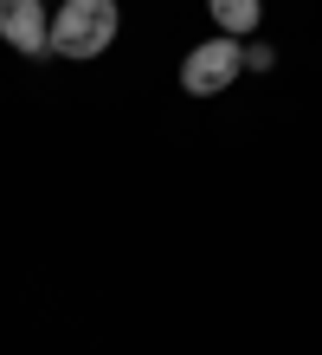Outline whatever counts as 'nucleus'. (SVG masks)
<instances>
[{"label":"nucleus","instance_id":"1","mask_svg":"<svg viewBox=\"0 0 322 355\" xmlns=\"http://www.w3.org/2000/svg\"><path fill=\"white\" fill-rule=\"evenodd\" d=\"M123 26V13H116V0H58V13H52V58H97V52H110V39Z\"/></svg>","mask_w":322,"mask_h":355},{"label":"nucleus","instance_id":"2","mask_svg":"<svg viewBox=\"0 0 322 355\" xmlns=\"http://www.w3.org/2000/svg\"><path fill=\"white\" fill-rule=\"evenodd\" d=\"M239 71H245V46L232 33H220V39H206V46H193L181 58V91L187 97H220Z\"/></svg>","mask_w":322,"mask_h":355},{"label":"nucleus","instance_id":"3","mask_svg":"<svg viewBox=\"0 0 322 355\" xmlns=\"http://www.w3.org/2000/svg\"><path fill=\"white\" fill-rule=\"evenodd\" d=\"M0 39L26 58H52V19H46V0H0Z\"/></svg>","mask_w":322,"mask_h":355},{"label":"nucleus","instance_id":"4","mask_svg":"<svg viewBox=\"0 0 322 355\" xmlns=\"http://www.w3.org/2000/svg\"><path fill=\"white\" fill-rule=\"evenodd\" d=\"M206 7H213V19H220V33H232V39L258 26V0H206Z\"/></svg>","mask_w":322,"mask_h":355},{"label":"nucleus","instance_id":"5","mask_svg":"<svg viewBox=\"0 0 322 355\" xmlns=\"http://www.w3.org/2000/svg\"><path fill=\"white\" fill-rule=\"evenodd\" d=\"M271 65H277L271 46H245V71H271Z\"/></svg>","mask_w":322,"mask_h":355}]
</instances>
